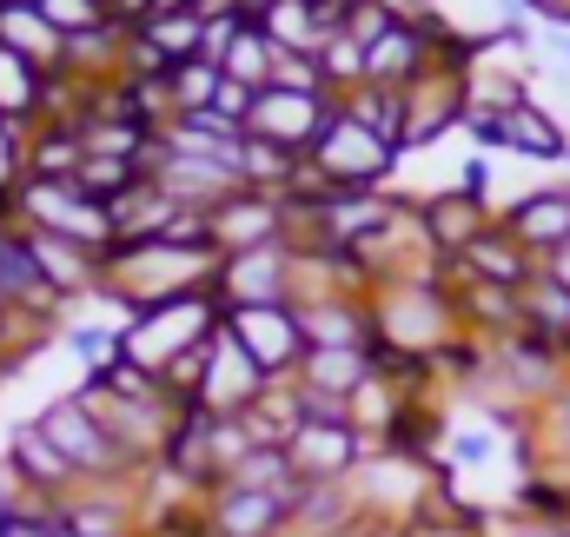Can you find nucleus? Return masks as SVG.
I'll return each instance as SVG.
<instances>
[{"mask_svg":"<svg viewBox=\"0 0 570 537\" xmlns=\"http://www.w3.org/2000/svg\"><path fill=\"white\" fill-rule=\"evenodd\" d=\"M146 179V166L140 159H114V153H87L80 159V173H73V186L87 193V199H100V206H114L120 193H134Z\"/></svg>","mask_w":570,"mask_h":537,"instance_id":"72a5a7b5","label":"nucleus"},{"mask_svg":"<svg viewBox=\"0 0 570 537\" xmlns=\"http://www.w3.org/2000/svg\"><path fill=\"white\" fill-rule=\"evenodd\" d=\"M226 332L266 379H292L305 365V325L292 305H239V312H226Z\"/></svg>","mask_w":570,"mask_h":537,"instance_id":"1a4fd4ad","label":"nucleus"},{"mask_svg":"<svg viewBox=\"0 0 570 537\" xmlns=\"http://www.w3.org/2000/svg\"><path fill=\"white\" fill-rule=\"evenodd\" d=\"M298 173H305V159L298 153H285V146H273V139H253L246 134V146H239V186H259V193H292L298 186Z\"/></svg>","mask_w":570,"mask_h":537,"instance_id":"c85d7f7f","label":"nucleus"},{"mask_svg":"<svg viewBox=\"0 0 570 537\" xmlns=\"http://www.w3.org/2000/svg\"><path fill=\"white\" fill-rule=\"evenodd\" d=\"M305 392H325V399H352L365 379H372V345H312L305 365L292 372Z\"/></svg>","mask_w":570,"mask_h":537,"instance_id":"5701e85b","label":"nucleus"},{"mask_svg":"<svg viewBox=\"0 0 570 537\" xmlns=\"http://www.w3.org/2000/svg\"><path fill=\"white\" fill-rule=\"evenodd\" d=\"M292 312L305 325V352L312 345H372L379 339L372 299H358V292H318V299H298Z\"/></svg>","mask_w":570,"mask_h":537,"instance_id":"6ab92c4d","label":"nucleus"},{"mask_svg":"<svg viewBox=\"0 0 570 537\" xmlns=\"http://www.w3.org/2000/svg\"><path fill=\"white\" fill-rule=\"evenodd\" d=\"M498 219H504V233H511L538 266H544L551 253H564V246H570V186H564V179H558V186H531V193H524V199H511Z\"/></svg>","mask_w":570,"mask_h":537,"instance_id":"2eb2a0df","label":"nucleus"},{"mask_svg":"<svg viewBox=\"0 0 570 537\" xmlns=\"http://www.w3.org/2000/svg\"><path fill=\"white\" fill-rule=\"evenodd\" d=\"M146 179H153L173 206H193V213H213V206L239 186L233 166H219V159H193V153H166V146L146 159Z\"/></svg>","mask_w":570,"mask_h":537,"instance_id":"f3484780","label":"nucleus"},{"mask_svg":"<svg viewBox=\"0 0 570 537\" xmlns=\"http://www.w3.org/2000/svg\"><path fill=\"white\" fill-rule=\"evenodd\" d=\"M518 305H524V332H538V339H570V292L544 266H538V279L518 292Z\"/></svg>","mask_w":570,"mask_h":537,"instance_id":"7c9ffc66","label":"nucleus"},{"mask_svg":"<svg viewBox=\"0 0 570 537\" xmlns=\"http://www.w3.org/2000/svg\"><path fill=\"white\" fill-rule=\"evenodd\" d=\"M464 134L478 139L484 153H518V159H538V166H570V134L564 120L538 100L511 107V114H464Z\"/></svg>","mask_w":570,"mask_h":537,"instance_id":"423d86ee","label":"nucleus"},{"mask_svg":"<svg viewBox=\"0 0 570 537\" xmlns=\"http://www.w3.org/2000/svg\"><path fill=\"white\" fill-rule=\"evenodd\" d=\"M544 272H551V279L570 292V246H564V253H551V260H544Z\"/></svg>","mask_w":570,"mask_h":537,"instance_id":"de8ad7c7","label":"nucleus"},{"mask_svg":"<svg viewBox=\"0 0 570 537\" xmlns=\"http://www.w3.org/2000/svg\"><path fill=\"white\" fill-rule=\"evenodd\" d=\"M419 226H425V240H431L438 260H458L478 233L498 226V206L478 199V193H464V186H444V193H425V199H419Z\"/></svg>","mask_w":570,"mask_h":537,"instance_id":"dca6fc26","label":"nucleus"},{"mask_svg":"<svg viewBox=\"0 0 570 537\" xmlns=\"http://www.w3.org/2000/svg\"><path fill=\"white\" fill-rule=\"evenodd\" d=\"M213 299H219V312H239V305H292V253L285 246L226 253L219 272H213Z\"/></svg>","mask_w":570,"mask_h":537,"instance_id":"f8f14e48","label":"nucleus"},{"mask_svg":"<svg viewBox=\"0 0 570 537\" xmlns=\"http://www.w3.org/2000/svg\"><path fill=\"white\" fill-rule=\"evenodd\" d=\"M146 13H153V0H107V20L114 27H140Z\"/></svg>","mask_w":570,"mask_h":537,"instance_id":"49530a36","label":"nucleus"},{"mask_svg":"<svg viewBox=\"0 0 570 537\" xmlns=\"http://www.w3.org/2000/svg\"><path fill=\"white\" fill-rule=\"evenodd\" d=\"M134 33L159 53V67H179V60H199V53H206V20H199L193 7H186V13H146Z\"/></svg>","mask_w":570,"mask_h":537,"instance_id":"bb28decb","label":"nucleus"},{"mask_svg":"<svg viewBox=\"0 0 570 537\" xmlns=\"http://www.w3.org/2000/svg\"><path fill=\"white\" fill-rule=\"evenodd\" d=\"M40 94H47V74L40 67H27L13 47H0V120H13V127H40Z\"/></svg>","mask_w":570,"mask_h":537,"instance_id":"cd10ccee","label":"nucleus"},{"mask_svg":"<svg viewBox=\"0 0 570 537\" xmlns=\"http://www.w3.org/2000/svg\"><path fill=\"white\" fill-rule=\"evenodd\" d=\"M491 537H570V525H524V518L498 511V518H491Z\"/></svg>","mask_w":570,"mask_h":537,"instance_id":"a18cd8bd","label":"nucleus"},{"mask_svg":"<svg viewBox=\"0 0 570 537\" xmlns=\"http://www.w3.org/2000/svg\"><path fill=\"white\" fill-rule=\"evenodd\" d=\"M80 159H87V146L73 127H33L27 134V173H40V179H73Z\"/></svg>","mask_w":570,"mask_h":537,"instance_id":"473e14b6","label":"nucleus"},{"mask_svg":"<svg viewBox=\"0 0 570 537\" xmlns=\"http://www.w3.org/2000/svg\"><path fill=\"white\" fill-rule=\"evenodd\" d=\"M13 226L73 240V246H94V253L114 246V213H107L100 199H87L73 179H40V173H27L20 193H13Z\"/></svg>","mask_w":570,"mask_h":537,"instance_id":"39448f33","label":"nucleus"},{"mask_svg":"<svg viewBox=\"0 0 570 537\" xmlns=\"http://www.w3.org/2000/svg\"><path fill=\"white\" fill-rule=\"evenodd\" d=\"M273 67H279L273 33H266L259 20H239V27H233V40H226V53H219V74L259 94V87H273Z\"/></svg>","mask_w":570,"mask_h":537,"instance_id":"a878e982","label":"nucleus"},{"mask_svg":"<svg viewBox=\"0 0 570 537\" xmlns=\"http://www.w3.org/2000/svg\"><path fill=\"white\" fill-rule=\"evenodd\" d=\"M273 87H292V94H325V80H318V60H305V53H279V67H273Z\"/></svg>","mask_w":570,"mask_h":537,"instance_id":"79ce46f5","label":"nucleus"},{"mask_svg":"<svg viewBox=\"0 0 570 537\" xmlns=\"http://www.w3.org/2000/svg\"><path fill=\"white\" fill-rule=\"evenodd\" d=\"M312 60H318V80H325V94H332V100H345V94H358V87H365V47H358L352 33H332Z\"/></svg>","mask_w":570,"mask_h":537,"instance_id":"f704fd0d","label":"nucleus"},{"mask_svg":"<svg viewBox=\"0 0 570 537\" xmlns=\"http://www.w3.org/2000/svg\"><path fill=\"white\" fill-rule=\"evenodd\" d=\"M213 253H253V246H285V199L259 193V186H233L213 213H206Z\"/></svg>","mask_w":570,"mask_h":537,"instance_id":"9b49d317","label":"nucleus"},{"mask_svg":"<svg viewBox=\"0 0 570 537\" xmlns=\"http://www.w3.org/2000/svg\"><path fill=\"white\" fill-rule=\"evenodd\" d=\"M60 339H67V352L87 365V379H100V372L120 365V325H67Z\"/></svg>","mask_w":570,"mask_h":537,"instance_id":"4c0bfd02","label":"nucleus"},{"mask_svg":"<svg viewBox=\"0 0 570 537\" xmlns=\"http://www.w3.org/2000/svg\"><path fill=\"white\" fill-rule=\"evenodd\" d=\"M332 114H338V100L332 94H292V87H259V100H253V120H246V134L253 139H273L285 153H312L318 134L332 127Z\"/></svg>","mask_w":570,"mask_h":537,"instance_id":"9d476101","label":"nucleus"},{"mask_svg":"<svg viewBox=\"0 0 570 537\" xmlns=\"http://www.w3.org/2000/svg\"><path fill=\"white\" fill-rule=\"evenodd\" d=\"M253 100H259L253 87H239V80H219V94H213V114H219L226 127H239V134H246V120H253Z\"/></svg>","mask_w":570,"mask_h":537,"instance_id":"37998d69","label":"nucleus"},{"mask_svg":"<svg viewBox=\"0 0 570 537\" xmlns=\"http://www.w3.org/2000/svg\"><path fill=\"white\" fill-rule=\"evenodd\" d=\"M33 424L47 431V445L87 478V485H140L146 465H134L127 458V445L100 424V411L80 399V392H60V399H47L40 411H33Z\"/></svg>","mask_w":570,"mask_h":537,"instance_id":"f257e3e1","label":"nucleus"},{"mask_svg":"<svg viewBox=\"0 0 570 537\" xmlns=\"http://www.w3.org/2000/svg\"><path fill=\"white\" fill-rule=\"evenodd\" d=\"M451 266H464L471 279H491V285H511V292H524V285L538 279V260H531V253L504 233V219H498L491 233H478V240H471Z\"/></svg>","mask_w":570,"mask_h":537,"instance_id":"412c9836","label":"nucleus"},{"mask_svg":"<svg viewBox=\"0 0 570 537\" xmlns=\"http://www.w3.org/2000/svg\"><path fill=\"white\" fill-rule=\"evenodd\" d=\"M273 379L239 352V339L219 325L213 332V359H206V379H199V392H193V404L199 411H213V418H246L253 404H259V392H266Z\"/></svg>","mask_w":570,"mask_h":537,"instance_id":"ddd939ff","label":"nucleus"},{"mask_svg":"<svg viewBox=\"0 0 570 537\" xmlns=\"http://www.w3.org/2000/svg\"><path fill=\"white\" fill-rule=\"evenodd\" d=\"M259 27L273 33V47H279V53H305V60H312V53L325 47V27H318L312 0H273Z\"/></svg>","mask_w":570,"mask_h":537,"instance_id":"2f4dec72","label":"nucleus"},{"mask_svg":"<svg viewBox=\"0 0 570 537\" xmlns=\"http://www.w3.org/2000/svg\"><path fill=\"white\" fill-rule=\"evenodd\" d=\"M60 33H87V27H100L107 20V0H33Z\"/></svg>","mask_w":570,"mask_h":537,"instance_id":"ea45409f","label":"nucleus"},{"mask_svg":"<svg viewBox=\"0 0 570 537\" xmlns=\"http://www.w3.org/2000/svg\"><path fill=\"white\" fill-rule=\"evenodd\" d=\"M0 47H13L40 74H60V60H67V33L40 7H0Z\"/></svg>","mask_w":570,"mask_h":537,"instance_id":"b1692460","label":"nucleus"},{"mask_svg":"<svg viewBox=\"0 0 570 537\" xmlns=\"http://www.w3.org/2000/svg\"><path fill=\"white\" fill-rule=\"evenodd\" d=\"M292 491L213 485L206 491V525H213V537H285V525H292Z\"/></svg>","mask_w":570,"mask_h":537,"instance_id":"4468645a","label":"nucleus"},{"mask_svg":"<svg viewBox=\"0 0 570 537\" xmlns=\"http://www.w3.org/2000/svg\"><path fill=\"white\" fill-rule=\"evenodd\" d=\"M219 80H226V74H219V60H206V53H199V60L166 67V74H159V87H166V120H173V114H206V107H213V94H219Z\"/></svg>","mask_w":570,"mask_h":537,"instance_id":"c756f323","label":"nucleus"},{"mask_svg":"<svg viewBox=\"0 0 570 537\" xmlns=\"http://www.w3.org/2000/svg\"><path fill=\"white\" fill-rule=\"evenodd\" d=\"M0 226H7V219H0Z\"/></svg>","mask_w":570,"mask_h":537,"instance_id":"864d4df0","label":"nucleus"},{"mask_svg":"<svg viewBox=\"0 0 570 537\" xmlns=\"http://www.w3.org/2000/svg\"><path fill=\"white\" fill-rule=\"evenodd\" d=\"M7 233H13V219H7V226H0V246H7Z\"/></svg>","mask_w":570,"mask_h":537,"instance_id":"3c124183","label":"nucleus"},{"mask_svg":"<svg viewBox=\"0 0 570 537\" xmlns=\"http://www.w3.org/2000/svg\"><path fill=\"white\" fill-rule=\"evenodd\" d=\"M464 67L471 60H444L431 67L419 87H405V134H399V153H425L444 134L464 127Z\"/></svg>","mask_w":570,"mask_h":537,"instance_id":"6e6552de","label":"nucleus"},{"mask_svg":"<svg viewBox=\"0 0 570 537\" xmlns=\"http://www.w3.org/2000/svg\"><path fill=\"white\" fill-rule=\"evenodd\" d=\"M219 325H226V312H219V299H213V292H193V299L146 305V312H134V319L120 325V359L159 379L173 359H186L193 345H206Z\"/></svg>","mask_w":570,"mask_h":537,"instance_id":"f03ea898","label":"nucleus"},{"mask_svg":"<svg viewBox=\"0 0 570 537\" xmlns=\"http://www.w3.org/2000/svg\"><path fill=\"white\" fill-rule=\"evenodd\" d=\"M431 20L458 40V47H491V40H511V33H531V7L524 0H431Z\"/></svg>","mask_w":570,"mask_h":537,"instance_id":"a211bd4d","label":"nucleus"},{"mask_svg":"<svg viewBox=\"0 0 570 537\" xmlns=\"http://www.w3.org/2000/svg\"><path fill=\"white\" fill-rule=\"evenodd\" d=\"M186 7H199V0H153V13H186Z\"/></svg>","mask_w":570,"mask_h":537,"instance_id":"09e8293b","label":"nucleus"},{"mask_svg":"<svg viewBox=\"0 0 570 537\" xmlns=\"http://www.w3.org/2000/svg\"><path fill=\"white\" fill-rule=\"evenodd\" d=\"M246 424V438L253 445H273V451H285L292 445V431L305 424V399H298V379H273L266 392H259V404L239 418Z\"/></svg>","mask_w":570,"mask_h":537,"instance_id":"393cba45","label":"nucleus"},{"mask_svg":"<svg viewBox=\"0 0 570 537\" xmlns=\"http://www.w3.org/2000/svg\"><path fill=\"white\" fill-rule=\"evenodd\" d=\"M27 179V127L0 120V219H13V193Z\"/></svg>","mask_w":570,"mask_h":537,"instance_id":"58836bf2","label":"nucleus"},{"mask_svg":"<svg viewBox=\"0 0 570 537\" xmlns=\"http://www.w3.org/2000/svg\"><path fill=\"white\" fill-rule=\"evenodd\" d=\"M399 159H405V153H399L392 139H379L365 120H352L345 100H338L332 127L318 134V146L305 153V166H312L332 193H385L392 173H399Z\"/></svg>","mask_w":570,"mask_h":537,"instance_id":"20e7f679","label":"nucleus"},{"mask_svg":"<svg viewBox=\"0 0 570 537\" xmlns=\"http://www.w3.org/2000/svg\"><path fill=\"white\" fill-rule=\"evenodd\" d=\"M159 146H166V153H193V159H219V166L239 173V146H246V134L226 127V120L206 107V114H173V120L159 127Z\"/></svg>","mask_w":570,"mask_h":537,"instance_id":"4be33fe9","label":"nucleus"},{"mask_svg":"<svg viewBox=\"0 0 570 537\" xmlns=\"http://www.w3.org/2000/svg\"><path fill=\"white\" fill-rule=\"evenodd\" d=\"M392 20H405V13H399L392 0H352V20H345V33H352L358 47H372V40H379V33L392 27Z\"/></svg>","mask_w":570,"mask_h":537,"instance_id":"a19ab883","label":"nucleus"},{"mask_svg":"<svg viewBox=\"0 0 570 537\" xmlns=\"http://www.w3.org/2000/svg\"><path fill=\"white\" fill-rule=\"evenodd\" d=\"M531 445H538V465L570 471V385L551 404H538V431H531Z\"/></svg>","mask_w":570,"mask_h":537,"instance_id":"e433bc0d","label":"nucleus"},{"mask_svg":"<svg viewBox=\"0 0 570 537\" xmlns=\"http://www.w3.org/2000/svg\"><path fill=\"white\" fill-rule=\"evenodd\" d=\"M345 114L365 120L372 134L392 139V146H399V134H405V94H392V87H358V94H345Z\"/></svg>","mask_w":570,"mask_h":537,"instance_id":"c9c22d12","label":"nucleus"},{"mask_svg":"<svg viewBox=\"0 0 570 537\" xmlns=\"http://www.w3.org/2000/svg\"><path fill=\"white\" fill-rule=\"evenodd\" d=\"M0 458H7L33 491H47V498H73V491L87 485V478H80V471L47 445V431H40L33 418H27V424H13V438H7V451H0Z\"/></svg>","mask_w":570,"mask_h":537,"instance_id":"aec40b11","label":"nucleus"},{"mask_svg":"<svg viewBox=\"0 0 570 537\" xmlns=\"http://www.w3.org/2000/svg\"><path fill=\"white\" fill-rule=\"evenodd\" d=\"M372 325H379L385 345L419 352V359H431L438 345H451L458 339V312H451V292H444V266L431 272V279H392V285H379L372 292Z\"/></svg>","mask_w":570,"mask_h":537,"instance_id":"7ed1b4c3","label":"nucleus"},{"mask_svg":"<svg viewBox=\"0 0 570 537\" xmlns=\"http://www.w3.org/2000/svg\"><path fill=\"white\" fill-rule=\"evenodd\" d=\"M365 458H372V445L345 418H305L285 445V465L298 485H352Z\"/></svg>","mask_w":570,"mask_h":537,"instance_id":"0eeeda50","label":"nucleus"},{"mask_svg":"<svg viewBox=\"0 0 570 537\" xmlns=\"http://www.w3.org/2000/svg\"><path fill=\"white\" fill-rule=\"evenodd\" d=\"M531 40H538V60L558 67V80H570V27H538L531 20Z\"/></svg>","mask_w":570,"mask_h":537,"instance_id":"c03bdc74","label":"nucleus"},{"mask_svg":"<svg viewBox=\"0 0 570 537\" xmlns=\"http://www.w3.org/2000/svg\"><path fill=\"white\" fill-rule=\"evenodd\" d=\"M0 345H7V299H0Z\"/></svg>","mask_w":570,"mask_h":537,"instance_id":"8fccbe9b","label":"nucleus"},{"mask_svg":"<svg viewBox=\"0 0 570 537\" xmlns=\"http://www.w3.org/2000/svg\"><path fill=\"white\" fill-rule=\"evenodd\" d=\"M0 7H33V0H0Z\"/></svg>","mask_w":570,"mask_h":537,"instance_id":"603ef678","label":"nucleus"}]
</instances>
